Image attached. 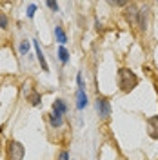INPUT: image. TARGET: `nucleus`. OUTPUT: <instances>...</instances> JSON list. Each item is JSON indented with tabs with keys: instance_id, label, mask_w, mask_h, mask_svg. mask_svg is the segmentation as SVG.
Wrapping results in <instances>:
<instances>
[{
	"instance_id": "obj_1",
	"label": "nucleus",
	"mask_w": 158,
	"mask_h": 160,
	"mask_svg": "<svg viewBox=\"0 0 158 160\" xmlns=\"http://www.w3.org/2000/svg\"><path fill=\"white\" fill-rule=\"evenodd\" d=\"M118 86L124 93H131V91L138 86V77L131 69L122 68V69H118Z\"/></svg>"
},
{
	"instance_id": "obj_2",
	"label": "nucleus",
	"mask_w": 158,
	"mask_h": 160,
	"mask_svg": "<svg viewBox=\"0 0 158 160\" xmlns=\"http://www.w3.org/2000/svg\"><path fill=\"white\" fill-rule=\"evenodd\" d=\"M96 111H98V117L102 120H107L109 115H111V106H109V100L104 98V97H98V98H96Z\"/></svg>"
},
{
	"instance_id": "obj_3",
	"label": "nucleus",
	"mask_w": 158,
	"mask_h": 160,
	"mask_svg": "<svg viewBox=\"0 0 158 160\" xmlns=\"http://www.w3.org/2000/svg\"><path fill=\"white\" fill-rule=\"evenodd\" d=\"M7 151H9V158L11 160H22L24 158V146L20 144V142H17V140H11L9 142V148H7Z\"/></svg>"
},
{
	"instance_id": "obj_4",
	"label": "nucleus",
	"mask_w": 158,
	"mask_h": 160,
	"mask_svg": "<svg viewBox=\"0 0 158 160\" xmlns=\"http://www.w3.org/2000/svg\"><path fill=\"white\" fill-rule=\"evenodd\" d=\"M126 18L133 24V26H138V20H140V9L135 6V4H129L127 11H126Z\"/></svg>"
},
{
	"instance_id": "obj_5",
	"label": "nucleus",
	"mask_w": 158,
	"mask_h": 160,
	"mask_svg": "<svg viewBox=\"0 0 158 160\" xmlns=\"http://www.w3.org/2000/svg\"><path fill=\"white\" fill-rule=\"evenodd\" d=\"M147 135L151 138L158 140V117H151L147 120Z\"/></svg>"
},
{
	"instance_id": "obj_6",
	"label": "nucleus",
	"mask_w": 158,
	"mask_h": 160,
	"mask_svg": "<svg viewBox=\"0 0 158 160\" xmlns=\"http://www.w3.org/2000/svg\"><path fill=\"white\" fill-rule=\"evenodd\" d=\"M33 42H35V49H37V57H38V62H40V66H42V69H44V71H49V68H47V62H46V57H44V53H42V49H40L38 40H33Z\"/></svg>"
},
{
	"instance_id": "obj_7",
	"label": "nucleus",
	"mask_w": 158,
	"mask_h": 160,
	"mask_svg": "<svg viewBox=\"0 0 158 160\" xmlns=\"http://www.w3.org/2000/svg\"><path fill=\"white\" fill-rule=\"evenodd\" d=\"M86 106H87V95H86L84 89H78V93H77V108L84 109Z\"/></svg>"
},
{
	"instance_id": "obj_8",
	"label": "nucleus",
	"mask_w": 158,
	"mask_h": 160,
	"mask_svg": "<svg viewBox=\"0 0 158 160\" xmlns=\"http://www.w3.org/2000/svg\"><path fill=\"white\" fill-rule=\"evenodd\" d=\"M67 111V106H66V102L62 98H57L53 102V113H58V115H64Z\"/></svg>"
},
{
	"instance_id": "obj_9",
	"label": "nucleus",
	"mask_w": 158,
	"mask_h": 160,
	"mask_svg": "<svg viewBox=\"0 0 158 160\" xmlns=\"http://www.w3.org/2000/svg\"><path fill=\"white\" fill-rule=\"evenodd\" d=\"M49 124H51V128H60V126L64 124V115L51 113V115H49Z\"/></svg>"
},
{
	"instance_id": "obj_10",
	"label": "nucleus",
	"mask_w": 158,
	"mask_h": 160,
	"mask_svg": "<svg viewBox=\"0 0 158 160\" xmlns=\"http://www.w3.org/2000/svg\"><path fill=\"white\" fill-rule=\"evenodd\" d=\"M55 37H57V40H58L60 44H66V42H67V37H66V33H64V29H62L60 26L55 28Z\"/></svg>"
},
{
	"instance_id": "obj_11",
	"label": "nucleus",
	"mask_w": 158,
	"mask_h": 160,
	"mask_svg": "<svg viewBox=\"0 0 158 160\" xmlns=\"http://www.w3.org/2000/svg\"><path fill=\"white\" fill-rule=\"evenodd\" d=\"M58 58L62 64H67V60H69V53H67V49L64 46H60V49H58Z\"/></svg>"
},
{
	"instance_id": "obj_12",
	"label": "nucleus",
	"mask_w": 158,
	"mask_h": 160,
	"mask_svg": "<svg viewBox=\"0 0 158 160\" xmlns=\"http://www.w3.org/2000/svg\"><path fill=\"white\" fill-rule=\"evenodd\" d=\"M27 100L31 102V106H38L40 104V100H42V97H40L37 91H31L29 93V97H27Z\"/></svg>"
},
{
	"instance_id": "obj_13",
	"label": "nucleus",
	"mask_w": 158,
	"mask_h": 160,
	"mask_svg": "<svg viewBox=\"0 0 158 160\" xmlns=\"http://www.w3.org/2000/svg\"><path fill=\"white\" fill-rule=\"evenodd\" d=\"M18 49H20V53H22V55H27V51H29V42H27V40H24V42H20Z\"/></svg>"
},
{
	"instance_id": "obj_14",
	"label": "nucleus",
	"mask_w": 158,
	"mask_h": 160,
	"mask_svg": "<svg viewBox=\"0 0 158 160\" xmlns=\"http://www.w3.org/2000/svg\"><path fill=\"white\" fill-rule=\"evenodd\" d=\"M0 28H2V29L7 28V17H6L4 13H0Z\"/></svg>"
},
{
	"instance_id": "obj_15",
	"label": "nucleus",
	"mask_w": 158,
	"mask_h": 160,
	"mask_svg": "<svg viewBox=\"0 0 158 160\" xmlns=\"http://www.w3.org/2000/svg\"><path fill=\"white\" fill-rule=\"evenodd\" d=\"M35 11H37V6H35V4H29V8H27V17H29V18L35 17Z\"/></svg>"
},
{
	"instance_id": "obj_16",
	"label": "nucleus",
	"mask_w": 158,
	"mask_h": 160,
	"mask_svg": "<svg viewBox=\"0 0 158 160\" xmlns=\"http://www.w3.org/2000/svg\"><path fill=\"white\" fill-rule=\"evenodd\" d=\"M58 160H69V153L67 151H62L58 155Z\"/></svg>"
},
{
	"instance_id": "obj_17",
	"label": "nucleus",
	"mask_w": 158,
	"mask_h": 160,
	"mask_svg": "<svg viewBox=\"0 0 158 160\" xmlns=\"http://www.w3.org/2000/svg\"><path fill=\"white\" fill-rule=\"evenodd\" d=\"M47 8L53 11H58V4H55V2H47Z\"/></svg>"
},
{
	"instance_id": "obj_18",
	"label": "nucleus",
	"mask_w": 158,
	"mask_h": 160,
	"mask_svg": "<svg viewBox=\"0 0 158 160\" xmlns=\"http://www.w3.org/2000/svg\"><path fill=\"white\" fill-rule=\"evenodd\" d=\"M77 82H78V89H84V80H82V75L77 77Z\"/></svg>"
}]
</instances>
